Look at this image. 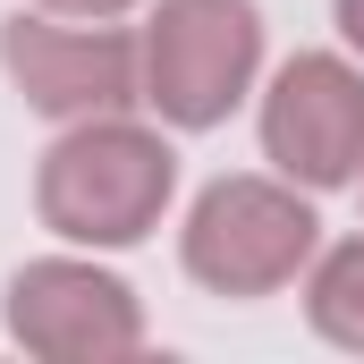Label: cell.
<instances>
[{
    "instance_id": "1",
    "label": "cell",
    "mask_w": 364,
    "mask_h": 364,
    "mask_svg": "<svg viewBox=\"0 0 364 364\" xmlns=\"http://www.w3.org/2000/svg\"><path fill=\"white\" fill-rule=\"evenodd\" d=\"M348 26H356V34H364V0H348Z\"/></svg>"
}]
</instances>
